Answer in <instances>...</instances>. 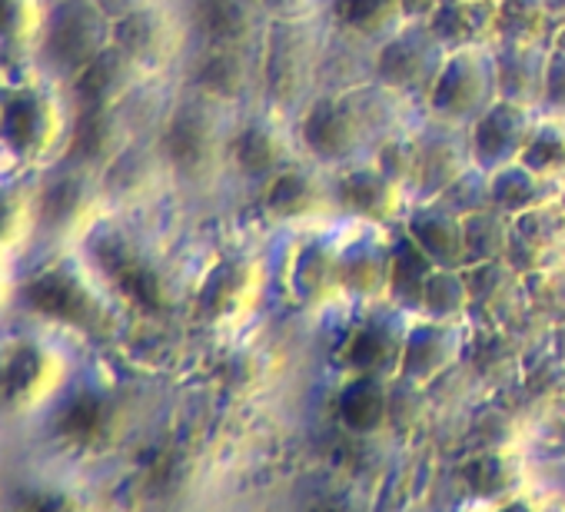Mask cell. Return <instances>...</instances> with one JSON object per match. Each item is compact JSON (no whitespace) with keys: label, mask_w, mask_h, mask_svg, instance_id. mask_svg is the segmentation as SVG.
<instances>
[{"label":"cell","mask_w":565,"mask_h":512,"mask_svg":"<svg viewBox=\"0 0 565 512\" xmlns=\"http://www.w3.org/2000/svg\"><path fill=\"white\" fill-rule=\"evenodd\" d=\"M137 436L140 419L124 376V356H87L61 399L11 446L110 482Z\"/></svg>","instance_id":"1"},{"label":"cell","mask_w":565,"mask_h":512,"mask_svg":"<svg viewBox=\"0 0 565 512\" xmlns=\"http://www.w3.org/2000/svg\"><path fill=\"white\" fill-rule=\"evenodd\" d=\"M11 320L44 327L90 356H124L130 320L81 246H44L24 256Z\"/></svg>","instance_id":"2"},{"label":"cell","mask_w":565,"mask_h":512,"mask_svg":"<svg viewBox=\"0 0 565 512\" xmlns=\"http://www.w3.org/2000/svg\"><path fill=\"white\" fill-rule=\"evenodd\" d=\"M81 249L130 320L134 337L124 360L150 353V340L163 337L170 320L180 313V297L163 256L140 230L130 226L124 206H114L107 216H100V223L84 236Z\"/></svg>","instance_id":"3"},{"label":"cell","mask_w":565,"mask_h":512,"mask_svg":"<svg viewBox=\"0 0 565 512\" xmlns=\"http://www.w3.org/2000/svg\"><path fill=\"white\" fill-rule=\"evenodd\" d=\"M74 94L47 67L24 61L0 67V160L14 173H41L67 157Z\"/></svg>","instance_id":"4"},{"label":"cell","mask_w":565,"mask_h":512,"mask_svg":"<svg viewBox=\"0 0 565 512\" xmlns=\"http://www.w3.org/2000/svg\"><path fill=\"white\" fill-rule=\"evenodd\" d=\"M77 343L21 320L0 327V429L11 442L28 436L87 363Z\"/></svg>","instance_id":"5"},{"label":"cell","mask_w":565,"mask_h":512,"mask_svg":"<svg viewBox=\"0 0 565 512\" xmlns=\"http://www.w3.org/2000/svg\"><path fill=\"white\" fill-rule=\"evenodd\" d=\"M143 143L160 170V180L203 183L223 163L226 134L220 127L213 104H206L193 94H180L157 117V124Z\"/></svg>","instance_id":"6"},{"label":"cell","mask_w":565,"mask_h":512,"mask_svg":"<svg viewBox=\"0 0 565 512\" xmlns=\"http://www.w3.org/2000/svg\"><path fill=\"white\" fill-rule=\"evenodd\" d=\"M104 173L61 160L38 173V239L44 246H81L84 236L114 210Z\"/></svg>","instance_id":"7"},{"label":"cell","mask_w":565,"mask_h":512,"mask_svg":"<svg viewBox=\"0 0 565 512\" xmlns=\"http://www.w3.org/2000/svg\"><path fill=\"white\" fill-rule=\"evenodd\" d=\"M114 499L110 482L57 466L11 446L0 459V509L18 512H71L97 509Z\"/></svg>","instance_id":"8"},{"label":"cell","mask_w":565,"mask_h":512,"mask_svg":"<svg viewBox=\"0 0 565 512\" xmlns=\"http://www.w3.org/2000/svg\"><path fill=\"white\" fill-rule=\"evenodd\" d=\"M110 47V14L100 0H54L47 28L38 41L34 64L61 81H74Z\"/></svg>","instance_id":"9"},{"label":"cell","mask_w":565,"mask_h":512,"mask_svg":"<svg viewBox=\"0 0 565 512\" xmlns=\"http://www.w3.org/2000/svg\"><path fill=\"white\" fill-rule=\"evenodd\" d=\"M495 100H499V77H495L492 44L449 51L436 81L426 90V107L433 120L466 130Z\"/></svg>","instance_id":"10"},{"label":"cell","mask_w":565,"mask_h":512,"mask_svg":"<svg viewBox=\"0 0 565 512\" xmlns=\"http://www.w3.org/2000/svg\"><path fill=\"white\" fill-rule=\"evenodd\" d=\"M110 47L120 51L143 74V81H150V74L183 57L186 34L173 4L143 0V4L110 18Z\"/></svg>","instance_id":"11"},{"label":"cell","mask_w":565,"mask_h":512,"mask_svg":"<svg viewBox=\"0 0 565 512\" xmlns=\"http://www.w3.org/2000/svg\"><path fill=\"white\" fill-rule=\"evenodd\" d=\"M446 54L449 51L436 41L426 21H406L396 34L376 44L373 81L393 94H426Z\"/></svg>","instance_id":"12"},{"label":"cell","mask_w":565,"mask_h":512,"mask_svg":"<svg viewBox=\"0 0 565 512\" xmlns=\"http://www.w3.org/2000/svg\"><path fill=\"white\" fill-rule=\"evenodd\" d=\"M363 110L350 94H323L307 104L300 117V143L323 167H347L363 147Z\"/></svg>","instance_id":"13"},{"label":"cell","mask_w":565,"mask_h":512,"mask_svg":"<svg viewBox=\"0 0 565 512\" xmlns=\"http://www.w3.org/2000/svg\"><path fill=\"white\" fill-rule=\"evenodd\" d=\"M466 320H433L423 317L406 323V340H403V363H399V376L396 383L403 386H429L439 376H446L462 353L469 350V337H466Z\"/></svg>","instance_id":"14"},{"label":"cell","mask_w":565,"mask_h":512,"mask_svg":"<svg viewBox=\"0 0 565 512\" xmlns=\"http://www.w3.org/2000/svg\"><path fill=\"white\" fill-rule=\"evenodd\" d=\"M259 294V270L249 260H220L213 264L193 297H190V313L203 327H230L243 320Z\"/></svg>","instance_id":"15"},{"label":"cell","mask_w":565,"mask_h":512,"mask_svg":"<svg viewBox=\"0 0 565 512\" xmlns=\"http://www.w3.org/2000/svg\"><path fill=\"white\" fill-rule=\"evenodd\" d=\"M535 107L515 104L499 97L492 107H486L472 124H469V153L472 167L492 173L512 160H519L532 127H535Z\"/></svg>","instance_id":"16"},{"label":"cell","mask_w":565,"mask_h":512,"mask_svg":"<svg viewBox=\"0 0 565 512\" xmlns=\"http://www.w3.org/2000/svg\"><path fill=\"white\" fill-rule=\"evenodd\" d=\"M406 186H399L393 177H386L376 163H356L343 167L333 180V200L337 210L373 223V226H390L406 213Z\"/></svg>","instance_id":"17"},{"label":"cell","mask_w":565,"mask_h":512,"mask_svg":"<svg viewBox=\"0 0 565 512\" xmlns=\"http://www.w3.org/2000/svg\"><path fill=\"white\" fill-rule=\"evenodd\" d=\"M183 64V94H193L213 107L236 104L249 87V57L246 44L239 47H193V54L180 57Z\"/></svg>","instance_id":"18"},{"label":"cell","mask_w":565,"mask_h":512,"mask_svg":"<svg viewBox=\"0 0 565 512\" xmlns=\"http://www.w3.org/2000/svg\"><path fill=\"white\" fill-rule=\"evenodd\" d=\"M259 0H173L186 44L193 47H239L256 31Z\"/></svg>","instance_id":"19"},{"label":"cell","mask_w":565,"mask_h":512,"mask_svg":"<svg viewBox=\"0 0 565 512\" xmlns=\"http://www.w3.org/2000/svg\"><path fill=\"white\" fill-rule=\"evenodd\" d=\"M565 253V210L558 200L512 216V243L505 260L525 274H548Z\"/></svg>","instance_id":"20"},{"label":"cell","mask_w":565,"mask_h":512,"mask_svg":"<svg viewBox=\"0 0 565 512\" xmlns=\"http://www.w3.org/2000/svg\"><path fill=\"white\" fill-rule=\"evenodd\" d=\"M403 340L406 327L386 317L363 320L353 327L337 353V363L347 376H380V380H396L399 363H403Z\"/></svg>","instance_id":"21"},{"label":"cell","mask_w":565,"mask_h":512,"mask_svg":"<svg viewBox=\"0 0 565 512\" xmlns=\"http://www.w3.org/2000/svg\"><path fill=\"white\" fill-rule=\"evenodd\" d=\"M469 167H472L469 130L436 120L433 130L419 134V170L413 183L416 200L423 203V200L443 196Z\"/></svg>","instance_id":"22"},{"label":"cell","mask_w":565,"mask_h":512,"mask_svg":"<svg viewBox=\"0 0 565 512\" xmlns=\"http://www.w3.org/2000/svg\"><path fill=\"white\" fill-rule=\"evenodd\" d=\"M223 163L246 183H266L282 167H290V143L266 120H246L226 134Z\"/></svg>","instance_id":"23"},{"label":"cell","mask_w":565,"mask_h":512,"mask_svg":"<svg viewBox=\"0 0 565 512\" xmlns=\"http://www.w3.org/2000/svg\"><path fill=\"white\" fill-rule=\"evenodd\" d=\"M287 290L297 307L317 310L333 303L340 287V246L330 239H303L287 267Z\"/></svg>","instance_id":"24"},{"label":"cell","mask_w":565,"mask_h":512,"mask_svg":"<svg viewBox=\"0 0 565 512\" xmlns=\"http://www.w3.org/2000/svg\"><path fill=\"white\" fill-rule=\"evenodd\" d=\"M263 210L279 223H297L337 210V200H333V186H327L320 173L290 163L263 183Z\"/></svg>","instance_id":"25"},{"label":"cell","mask_w":565,"mask_h":512,"mask_svg":"<svg viewBox=\"0 0 565 512\" xmlns=\"http://www.w3.org/2000/svg\"><path fill=\"white\" fill-rule=\"evenodd\" d=\"M403 230L429 253V260L436 267H469V256H466V220L459 213H452L449 206H443L439 200L416 203L406 213Z\"/></svg>","instance_id":"26"},{"label":"cell","mask_w":565,"mask_h":512,"mask_svg":"<svg viewBox=\"0 0 565 512\" xmlns=\"http://www.w3.org/2000/svg\"><path fill=\"white\" fill-rule=\"evenodd\" d=\"M426 24L446 51L489 47L499 31V0H452L439 4Z\"/></svg>","instance_id":"27"},{"label":"cell","mask_w":565,"mask_h":512,"mask_svg":"<svg viewBox=\"0 0 565 512\" xmlns=\"http://www.w3.org/2000/svg\"><path fill=\"white\" fill-rule=\"evenodd\" d=\"M393 239L360 236L340 246V287L353 300H386Z\"/></svg>","instance_id":"28"},{"label":"cell","mask_w":565,"mask_h":512,"mask_svg":"<svg viewBox=\"0 0 565 512\" xmlns=\"http://www.w3.org/2000/svg\"><path fill=\"white\" fill-rule=\"evenodd\" d=\"M38 239V173H0V253L28 256Z\"/></svg>","instance_id":"29"},{"label":"cell","mask_w":565,"mask_h":512,"mask_svg":"<svg viewBox=\"0 0 565 512\" xmlns=\"http://www.w3.org/2000/svg\"><path fill=\"white\" fill-rule=\"evenodd\" d=\"M548 51H552V44H502V41H495L492 54H495L499 97L539 110Z\"/></svg>","instance_id":"30"},{"label":"cell","mask_w":565,"mask_h":512,"mask_svg":"<svg viewBox=\"0 0 565 512\" xmlns=\"http://www.w3.org/2000/svg\"><path fill=\"white\" fill-rule=\"evenodd\" d=\"M393 413L390 380L380 376H350L337 393L340 426L353 436H376L386 429Z\"/></svg>","instance_id":"31"},{"label":"cell","mask_w":565,"mask_h":512,"mask_svg":"<svg viewBox=\"0 0 565 512\" xmlns=\"http://www.w3.org/2000/svg\"><path fill=\"white\" fill-rule=\"evenodd\" d=\"M54 0H0V67L34 61Z\"/></svg>","instance_id":"32"},{"label":"cell","mask_w":565,"mask_h":512,"mask_svg":"<svg viewBox=\"0 0 565 512\" xmlns=\"http://www.w3.org/2000/svg\"><path fill=\"white\" fill-rule=\"evenodd\" d=\"M456 476L469 495L486 499V502H499L522 486V462L505 446H486V449L466 456L459 462Z\"/></svg>","instance_id":"33"},{"label":"cell","mask_w":565,"mask_h":512,"mask_svg":"<svg viewBox=\"0 0 565 512\" xmlns=\"http://www.w3.org/2000/svg\"><path fill=\"white\" fill-rule=\"evenodd\" d=\"M279 34L266 44V90H273L279 100H290L310 74V47L300 34V21H276Z\"/></svg>","instance_id":"34"},{"label":"cell","mask_w":565,"mask_h":512,"mask_svg":"<svg viewBox=\"0 0 565 512\" xmlns=\"http://www.w3.org/2000/svg\"><path fill=\"white\" fill-rule=\"evenodd\" d=\"M558 193H562L558 183L539 177L522 160H512L489 173V200H492V206H499L509 216H522L542 203H552V200H558Z\"/></svg>","instance_id":"35"},{"label":"cell","mask_w":565,"mask_h":512,"mask_svg":"<svg viewBox=\"0 0 565 512\" xmlns=\"http://www.w3.org/2000/svg\"><path fill=\"white\" fill-rule=\"evenodd\" d=\"M330 21L347 38L380 44L406 24V14L399 0H330Z\"/></svg>","instance_id":"36"},{"label":"cell","mask_w":565,"mask_h":512,"mask_svg":"<svg viewBox=\"0 0 565 512\" xmlns=\"http://www.w3.org/2000/svg\"><path fill=\"white\" fill-rule=\"evenodd\" d=\"M436 264L429 260V253L403 230L393 236V256H390V294L386 300L399 310H416L419 313V297L429 280Z\"/></svg>","instance_id":"37"},{"label":"cell","mask_w":565,"mask_h":512,"mask_svg":"<svg viewBox=\"0 0 565 512\" xmlns=\"http://www.w3.org/2000/svg\"><path fill=\"white\" fill-rule=\"evenodd\" d=\"M522 274L509 260H482L466 267L469 280V313H482L486 327H502L499 320L509 310V300L515 294V280Z\"/></svg>","instance_id":"38"},{"label":"cell","mask_w":565,"mask_h":512,"mask_svg":"<svg viewBox=\"0 0 565 512\" xmlns=\"http://www.w3.org/2000/svg\"><path fill=\"white\" fill-rule=\"evenodd\" d=\"M558 24L545 0H499V31L502 44H552Z\"/></svg>","instance_id":"39"},{"label":"cell","mask_w":565,"mask_h":512,"mask_svg":"<svg viewBox=\"0 0 565 512\" xmlns=\"http://www.w3.org/2000/svg\"><path fill=\"white\" fill-rule=\"evenodd\" d=\"M466 220V256L469 264L482 260H505L509 243H512V216L499 206L486 203L482 210L462 216Z\"/></svg>","instance_id":"40"},{"label":"cell","mask_w":565,"mask_h":512,"mask_svg":"<svg viewBox=\"0 0 565 512\" xmlns=\"http://www.w3.org/2000/svg\"><path fill=\"white\" fill-rule=\"evenodd\" d=\"M469 280L466 267H436L423 287L419 313L433 320H466L469 317Z\"/></svg>","instance_id":"41"},{"label":"cell","mask_w":565,"mask_h":512,"mask_svg":"<svg viewBox=\"0 0 565 512\" xmlns=\"http://www.w3.org/2000/svg\"><path fill=\"white\" fill-rule=\"evenodd\" d=\"M519 160L539 177L565 186V127L558 124V117L535 120Z\"/></svg>","instance_id":"42"},{"label":"cell","mask_w":565,"mask_h":512,"mask_svg":"<svg viewBox=\"0 0 565 512\" xmlns=\"http://www.w3.org/2000/svg\"><path fill=\"white\" fill-rule=\"evenodd\" d=\"M466 353L472 356V370L492 383H502L512 370L522 366L519 346H515V340H509V333L502 327H482V333L476 337V343Z\"/></svg>","instance_id":"43"},{"label":"cell","mask_w":565,"mask_h":512,"mask_svg":"<svg viewBox=\"0 0 565 512\" xmlns=\"http://www.w3.org/2000/svg\"><path fill=\"white\" fill-rule=\"evenodd\" d=\"M519 373H522V386L532 399L555 403L565 396V360L555 353V346L522 356Z\"/></svg>","instance_id":"44"},{"label":"cell","mask_w":565,"mask_h":512,"mask_svg":"<svg viewBox=\"0 0 565 512\" xmlns=\"http://www.w3.org/2000/svg\"><path fill=\"white\" fill-rule=\"evenodd\" d=\"M373 163L393 177L399 186H406L413 193V183H416V170H419V134H393L386 137L376 153H373Z\"/></svg>","instance_id":"45"},{"label":"cell","mask_w":565,"mask_h":512,"mask_svg":"<svg viewBox=\"0 0 565 512\" xmlns=\"http://www.w3.org/2000/svg\"><path fill=\"white\" fill-rule=\"evenodd\" d=\"M443 206H449L452 213H459V216H469V213H476V210H482L486 203H492L489 200V173L486 170H479V167H469L443 196H436Z\"/></svg>","instance_id":"46"},{"label":"cell","mask_w":565,"mask_h":512,"mask_svg":"<svg viewBox=\"0 0 565 512\" xmlns=\"http://www.w3.org/2000/svg\"><path fill=\"white\" fill-rule=\"evenodd\" d=\"M545 117H565V51L552 47L545 61V84H542V104Z\"/></svg>","instance_id":"47"},{"label":"cell","mask_w":565,"mask_h":512,"mask_svg":"<svg viewBox=\"0 0 565 512\" xmlns=\"http://www.w3.org/2000/svg\"><path fill=\"white\" fill-rule=\"evenodd\" d=\"M21 267H24V256H18V253H0V323H8L11 313H14Z\"/></svg>","instance_id":"48"},{"label":"cell","mask_w":565,"mask_h":512,"mask_svg":"<svg viewBox=\"0 0 565 512\" xmlns=\"http://www.w3.org/2000/svg\"><path fill=\"white\" fill-rule=\"evenodd\" d=\"M317 0H259V8L276 21H303Z\"/></svg>","instance_id":"49"},{"label":"cell","mask_w":565,"mask_h":512,"mask_svg":"<svg viewBox=\"0 0 565 512\" xmlns=\"http://www.w3.org/2000/svg\"><path fill=\"white\" fill-rule=\"evenodd\" d=\"M399 8H403L406 21H426L439 8V0H399Z\"/></svg>","instance_id":"50"},{"label":"cell","mask_w":565,"mask_h":512,"mask_svg":"<svg viewBox=\"0 0 565 512\" xmlns=\"http://www.w3.org/2000/svg\"><path fill=\"white\" fill-rule=\"evenodd\" d=\"M545 4H548V11H552L555 24L562 28V24H565V0H545Z\"/></svg>","instance_id":"51"},{"label":"cell","mask_w":565,"mask_h":512,"mask_svg":"<svg viewBox=\"0 0 565 512\" xmlns=\"http://www.w3.org/2000/svg\"><path fill=\"white\" fill-rule=\"evenodd\" d=\"M552 346H555V353H558V356L565 360V323H562V327H558V330L552 333Z\"/></svg>","instance_id":"52"},{"label":"cell","mask_w":565,"mask_h":512,"mask_svg":"<svg viewBox=\"0 0 565 512\" xmlns=\"http://www.w3.org/2000/svg\"><path fill=\"white\" fill-rule=\"evenodd\" d=\"M552 47H558V51H565V24L555 31V38H552Z\"/></svg>","instance_id":"53"},{"label":"cell","mask_w":565,"mask_h":512,"mask_svg":"<svg viewBox=\"0 0 565 512\" xmlns=\"http://www.w3.org/2000/svg\"><path fill=\"white\" fill-rule=\"evenodd\" d=\"M11 449V439L4 436V429H0V459H4V452Z\"/></svg>","instance_id":"54"},{"label":"cell","mask_w":565,"mask_h":512,"mask_svg":"<svg viewBox=\"0 0 565 512\" xmlns=\"http://www.w3.org/2000/svg\"><path fill=\"white\" fill-rule=\"evenodd\" d=\"M0 173H8V167H4V160H0Z\"/></svg>","instance_id":"55"},{"label":"cell","mask_w":565,"mask_h":512,"mask_svg":"<svg viewBox=\"0 0 565 512\" xmlns=\"http://www.w3.org/2000/svg\"><path fill=\"white\" fill-rule=\"evenodd\" d=\"M439 4H452V0H439Z\"/></svg>","instance_id":"56"},{"label":"cell","mask_w":565,"mask_h":512,"mask_svg":"<svg viewBox=\"0 0 565 512\" xmlns=\"http://www.w3.org/2000/svg\"><path fill=\"white\" fill-rule=\"evenodd\" d=\"M0 327H4V323H0Z\"/></svg>","instance_id":"57"}]
</instances>
